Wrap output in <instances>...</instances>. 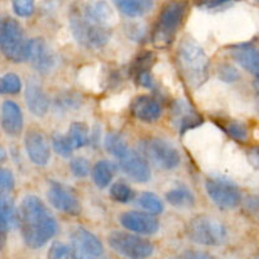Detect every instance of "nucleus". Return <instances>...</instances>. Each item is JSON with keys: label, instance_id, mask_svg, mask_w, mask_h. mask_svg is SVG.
Here are the masks:
<instances>
[{"label": "nucleus", "instance_id": "obj_1", "mask_svg": "<svg viewBox=\"0 0 259 259\" xmlns=\"http://www.w3.org/2000/svg\"><path fill=\"white\" fill-rule=\"evenodd\" d=\"M18 224L25 244L32 249H39L58 230L57 222L45 202L37 196L28 195L22 200L18 211Z\"/></svg>", "mask_w": 259, "mask_h": 259}, {"label": "nucleus", "instance_id": "obj_2", "mask_svg": "<svg viewBox=\"0 0 259 259\" xmlns=\"http://www.w3.org/2000/svg\"><path fill=\"white\" fill-rule=\"evenodd\" d=\"M179 65L192 86H200L206 81L210 66L209 57L195 40H182L179 48Z\"/></svg>", "mask_w": 259, "mask_h": 259}, {"label": "nucleus", "instance_id": "obj_3", "mask_svg": "<svg viewBox=\"0 0 259 259\" xmlns=\"http://www.w3.org/2000/svg\"><path fill=\"white\" fill-rule=\"evenodd\" d=\"M187 12V4L182 2L168 3L162 8L152 33V42L156 47L166 48L176 38Z\"/></svg>", "mask_w": 259, "mask_h": 259}, {"label": "nucleus", "instance_id": "obj_4", "mask_svg": "<svg viewBox=\"0 0 259 259\" xmlns=\"http://www.w3.org/2000/svg\"><path fill=\"white\" fill-rule=\"evenodd\" d=\"M27 39L24 30L15 18L0 15V52L5 58L15 63L25 61Z\"/></svg>", "mask_w": 259, "mask_h": 259}, {"label": "nucleus", "instance_id": "obj_5", "mask_svg": "<svg viewBox=\"0 0 259 259\" xmlns=\"http://www.w3.org/2000/svg\"><path fill=\"white\" fill-rule=\"evenodd\" d=\"M186 233L190 240L207 247H219L228 239L227 227L219 220L205 215L194 218L187 225Z\"/></svg>", "mask_w": 259, "mask_h": 259}, {"label": "nucleus", "instance_id": "obj_6", "mask_svg": "<svg viewBox=\"0 0 259 259\" xmlns=\"http://www.w3.org/2000/svg\"><path fill=\"white\" fill-rule=\"evenodd\" d=\"M70 25L76 42L88 48H101L111 37L110 28L100 27L86 19L80 12H75L70 18Z\"/></svg>", "mask_w": 259, "mask_h": 259}, {"label": "nucleus", "instance_id": "obj_7", "mask_svg": "<svg viewBox=\"0 0 259 259\" xmlns=\"http://www.w3.org/2000/svg\"><path fill=\"white\" fill-rule=\"evenodd\" d=\"M108 240L111 249L131 259L148 258L154 252L153 244L149 240L129 233L113 232Z\"/></svg>", "mask_w": 259, "mask_h": 259}, {"label": "nucleus", "instance_id": "obj_8", "mask_svg": "<svg viewBox=\"0 0 259 259\" xmlns=\"http://www.w3.org/2000/svg\"><path fill=\"white\" fill-rule=\"evenodd\" d=\"M210 199L222 209H234L240 204L242 194L237 185L225 177H210L205 182Z\"/></svg>", "mask_w": 259, "mask_h": 259}, {"label": "nucleus", "instance_id": "obj_9", "mask_svg": "<svg viewBox=\"0 0 259 259\" xmlns=\"http://www.w3.org/2000/svg\"><path fill=\"white\" fill-rule=\"evenodd\" d=\"M144 153L152 163L162 169H174L181 162L176 147L162 138H151L144 142Z\"/></svg>", "mask_w": 259, "mask_h": 259}, {"label": "nucleus", "instance_id": "obj_10", "mask_svg": "<svg viewBox=\"0 0 259 259\" xmlns=\"http://www.w3.org/2000/svg\"><path fill=\"white\" fill-rule=\"evenodd\" d=\"M48 201L58 211H62L67 215H78L81 211L80 202L73 194L72 190L66 185L58 181H52L48 187Z\"/></svg>", "mask_w": 259, "mask_h": 259}, {"label": "nucleus", "instance_id": "obj_11", "mask_svg": "<svg viewBox=\"0 0 259 259\" xmlns=\"http://www.w3.org/2000/svg\"><path fill=\"white\" fill-rule=\"evenodd\" d=\"M25 61H29L33 67L40 73H47L55 67L56 58L43 38H32L27 40Z\"/></svg>", "mask_w": 259, "mask_h": 259}, {"label": "nucleus", "instance_id": "obj_12", "mask_svg": "<svg viewBox=\"0 0 259 259\" xmlns=\"http://www.w3.org/2000/svg\"><path fill=\"white\" fill-rule=\"evenodd\" d=\"M24 147L30 161L37 166H46L51 158L47 137L40 131H29L24 138Z\"/></svg>", "mask_w": 259, "mask_h": 259}, {"label": "nucleus", "instance_id": "obj_13", "mask_svg": "<svg viewBox=\"0 0 259 259\" xmlns=\"http://www.w3.org/2000/svg\"><path fill=\"white\" fill-rule=\"evenodd\" d=\"M120 224L129 232L152 235L159 229L158 219L142 211H126L120 217Z\"/></svg>", "mask_w": 259, "mask_h": 259}, {"label": "nucleus", "instance_id": "obj_14", "mask_svg": "<svg viewBox=\"0 0 259 259\" xmlns=\"http://www.w3.org/2000/svg\"><path fill=\"white\" fill-rule=\"evenodd\" d=\"M119 167L126 176L141 184L148 182L151 179V168L146 157L132 149L124 158L120 159Z\"/></svg>", "mask_w": 259, "mask_h": 259}, {"label": "nucleus", "instance_id": "obj_15", "mask_svg": "<svg viewBox=\"0 0 259 259\" xmlns=\"http://www.w3.org/2000/svg\"><path fill=\"white\" fill-rule=\"evenodd\" d=\"M71 247L91 257L101 258L104 255V245L96 235L85 228H75L71 233Z\"/></svg>", "mask_w": 259, "mask_h": 259}, {"label": "nucleus", "instance_id": "obj_16", "mask_svg": "<svg viewBox=\"0 0 259 259\" xmlns=\"http://www.w3.org/2000/svg\"><path fill=\"white\" fill-rule=\"evenodd\" d=\"M88 20L93 22L94 24L100 25V27L110 28L111 24L115 20V14L108 3L95 2V3H85L82 4L81 9L78 10Z\"/></svg>", "mask_w": 259, "mask_h": 259}, {"label": "nucleus", "instance_id": "obj_17", "mask_svg": "<svg viewBox=\"0 0 259 259\" xmlns=\"http://www.w3.org/2000/svg\"><path fill=\"white\" fill-rule=\"evenodd\" d=\"M25 101L30 113L35 116H43L47 114L50 101L43 90L42 85L35 78H30L25 88Z\"/></svg>", "mask_w": 259, "mask_h": 259}, {"label": "nucleus", "instance_id": "obj_18", "mask_svg": "<svg viewBox=\"0 0 259 259\" xmlns=\"http://www.w3.org/2000/svg\"><path fill=\"white\" fill-rule=\"evenodd\" d=\"M132 114L134 115V118L139 119L144 123H153L161 118L162 106L156 99L142 95L134 99L133 104H132Z\"/></svg>", "mask_w": 259, "mask_h": 259}, {"label": "nucleus", "instance_id": "obj_19", "mask_svg": "<svg viewBox=\"0 0 259 259\" xmlns=\"http://www.w3.org/2000/svg\"><path fill=\"white\" fill-rule=\"evenodd\" d=\"M24 120L19 105L12 100H7L2 106V126L9 136H19L23 131Z\"/></svg>", "mask_w": 259, "mask_h": 259}, {"label": "nucleus", "instance_id": "obj_20", "mask_svg": "<svg viewBox=\"0 0 259 259\" xmlns=\"http://www.w3.org/2000/svg\"><path fill=\"white\" fill-rule=\"evenodd\" d=\"M233 58L252 75H258V50L254 45H239L230 48Z\"/></svg>", "mask_w": 259, "mask_h": 259}, {"label": "nucleus", "instance_id": "obj_21", "mask_svg": "<svg viewBox=\"0 0 259 259\" xmlns=\"http://www.w3.org/2000/svg\"><path fill=\"white\" fill-rule=\"evenodd\" d=\"M174 114L175 120H176L181 133H185L189 129L195 128L202 123L201 116L195 113L194 109L185 101H177L174 108Z\"/></svg>", "mask_w": 259, "mask_h": 259}, {"label": "nucleus", "instance_id": "obj_22", "mask_svg": "<svg viewBox=\"0 0 259 259\" xmlns=\"http://www.w3.org/2000/svg\"><path fill=\"white\" fill-rule=\"evenodd\" d=\"M18 225V211L14 201L5 192H0V232L7 233L10 228Z\"/></svg>", "mask_w": 259, "mask_h": 259}, {"label": "nucleus", "instance_id": "obj_23", "mask_svg": "<svg viewBox=\"0 0 259 259\" xmlns=\"http://www.w3.org/2000/svg\"><path fill=\"white\" fill-rule=\"evenodd\" d=\"M115 7L126 17L139 18L151 12L154 3L148 0H119L115 2Z\"/></svg>", "mask_w": 259, "mask_h": 259}, {"label": "nucleus", "instance_id": "obj_24", "mask_svg": "<svg viewBox=\"0 0 259 259\" xmlns=\"http://www.w3.org/2000/svg\"><path fill=\"white\" fill-rule=\"evenodd\" d=\"M91 174H93V180L96 186L99 189H105L111 184V180L115 175V166L111 162L103 159L94 166Z\"/></svg>", "mask_w": 259, "mask_h": 259}, {"label": "nucleus", "instance_id": "obj_25", "mask_svg": "<svg viewBox=\"0 0 259 259\" xmlns=\"http://www.w3.org/2000/svg\"><path fill=\"white\" fill-rule=\"evenodd\" d=\"M166 200L175 207H191L195 205V196L191 190L185 186H177L166 194Z\"/></svg>", "mask_w": 259, "mask_h": 259}, {"label": "nucleus", "instance_id": "obj_26", "mask_svg": "<svg viewBox=\"0 0 259 259\" xmlns=\"http://www.w3.org/2000/svg\"><path fill=\"white\" fill-rule=\"evenodd\" d=\"M137 204L149 215H159L163 212L164 206L163 202L161 201L157 195H154L153 192H143L141 196L137 199Z\"/></svg>", "mask_w": 259, "mask_h": 259}, {"label": "nucleus", "instance_id": "obj_27", "mask_svg": "<svg viewBox=\"0 0 259 259\" xmlns=\"http://www.w3.org/2000/svg\"><path fill=\"white\" fill-rule=\"evenodd\" d=\"M68 141L73 149L82 148L89 143V128L83 123H72L68 132Z\"/></svg>", "mask_w": 259, "mask_h": 259}, {"label": "nucleus", "instance_id": "obj_28", "mask_svg": "<svg viewBox=\"0 0 259 259\" xmlns=\"http://www.w3.org/2000/svg\"><path fill=\"white\" fill-rule=\"evenodd\" d=\"M105 148L106 151L109 152L110 154H113L114 157L120 161L121 158L126 156L131 151L129 146L126 144V142L124 141V138L119 134H109L106 137V141H105Z\"/></svg>", "mask_w": 259, "mask_h": 259}, {"label": "nucleus", "instance_id": "obj_29", "mask_svg": "<svg viewBox=\"0 0 259 259\" xmlns=\"http://www.w3.org/2000/svg\"><path fill=\"white\" fill-rule=\"evenodd\" d=\"M22 90V81L15 73H5L0 76V94L2 95H15Z\"/></svg>", "mask_w": 259, "mask_h": 259}, {"label": "nucleus", "instance_id": "obj_30", "mask_svg": "<svg viewBox=\"0 0 259 259\" xmlns=\"http://www.w3.org/2000/svg\"><path fill=\"white\" fill-rule=\"evenodd\" d=\"M110 196L114 201L120 202V204H128L136 196V192L129 185L124 182H115L110 187Z\"/></svg>", "mask_w": 259, "mask_h": 259}, {"label": "nucleus", "instance_id": "obj_31", "mask_svg": "<svg viewBox=\"0 0 259 259\" xmlns=\"http://www.w3.org/2000/svg\"><path fill=\"white\" fill-rule=\"evenodd\" d=\"M51 142H52L53 151H55L58 156L63 157V158H68V157H71L73 148L72 146H71L70 141H68L67 136L58 133V132H55V133L52 134V139H51Z\"/></svg>", "mask_w": 259, "mask_h": 259}, {"label": "nucleus", "instance_id": "obj_32", "mask_svg": "<svg viewBox=\"0 0 259 259\" xmlns=\"http://www.w3.org/2000/svg\"><path fill=\"white\" fill-rule=\"evenodd\" d=\"M154 63V55L152 52H144L137 57L134 61L133 67H132V72H133L134 77L141 73L151 72V68Z\"/></svg>", "mask_w": 259, "mask_h": 259}, {"label": "nucleus", "instance_id": "obj_33", "mask_svg": "<svg viewBox=\"0 0 259 259\" xmlns=\"http://www.w3.org/2000/svg\"><path fill=\"white\" fill-rule=\"evenodd\" d=\"M70 168L73 176L78 177V179L86 177L90 174V163L83 157H76V158H73L70 163Z\"/></svg>", "mask_w": 259, "mask_h": 259}, {"label": "nucleus", "instance_id": "obj_34", "mask_svg": "<svg viewBox=\"0 0 259 259\" xmlns=\"http://www.w3.org/2000/svg\"><path fill=\"white\" fill-rule=\"evenodd\" d=\"M81 104L80 96L76 94H63L56 99V105L62 109L63 111L71 110V109L78 108Z\"/></svg>", "mask_w": 259, "mask_h": 259}, {"label": "nucleus", "instance_id": "obj_35", "mask_svg": "<svg viewBox=\"0 0 259 259\" xmlns=\"http://www.w3.org/2000/svg\"><path fill=\"white\" fill-rule=\"evenodd\" d=\"M225 132H227L233 139L239 142L245 141L248 137L247 126L243 123H239V121H230V123L228 124L227 128H225Z\"/></svg>", "mask_w": 259, "mask_h": 259}, {"label": "nucleus", "instance_id": "obj_36", "mask_svg": "<svg viewBox=\"0 0 259 259\" xmlns=\"http://www.w3.org/2000/svg\"><path fill=\"white\" fill-rule=\"evenodd\" d=\"M12 7L15 14L23 18L30 17L35 10L34 3L30 2V0H18V2H13Z\"/></svg>", "mask_w": 259, "mask_h": 259}, {"label": "nucleus", "instance_id": "obj_37", "mask_svg": "<svg viewBox=\"0 0 259 259\" xmlns=\"http://www.w3.org/2000/svg\"><path fill=\"white\" fill-rule=\"evenodd\" d=\"M48 259H70V247L61 242H55L48 250Z\"/></svg>", "mask_w": 259, "mask_h": 259}, {"label": "nucleus", "instance_id": "obj_38", "mask_svg": "<svg viewBox=\"0 0 259 259\" xmlns=\"http://www.w3.org/2000/svg\"><path fill=\"white\" fill-rule=\"evenodd\" d=\"M218 75L224 82H235L240 77L237 68L232 65H228V63L220 66L219 70H218Z\"/></svg>", "mask_w": 259, "mask_h": 259}, {"label": "nucleus", "instance_id": "obj_39", "mask_svg": "<svg viewBox=\"0 0 259 259\" xmlns=\"http://www.w3.org/2000/svg\"><path fill=\"white\" fill-rule=\"evenodd\" d=\"M14 185L15 180L12 171L8 168H2V167H0V192L8 194V191L14 189Z\"/></svg>", "mask_w": 259, "mask_h": 259}, {"label": "nucleus", "instance_id": "obj_40", "mask_svg": "<svg viewBox=\"0 0 259 259\" xmlns=\"http://www.w3.org/2000/svg\"><path fill=\"white\" fill-rule=\"evenodd\" d=\"M174 259H214L211 255L206 254L204 252H199V250H186V252L181 253Z\"/></svg>", "mask_w": 259, "mask_h": 259}, {"label": "nucleus", "instance_id": "obj_41", "mask_svg": "<svg viewBox=\"0 0 259 259\" xmlns=\"http://www.w3.org/2000/svg\"><path fill=\"white\" fill-rule=\"evenodd\" d=\"M126 34L134 40H139L144 35V28L139 24H132L129 25L126 29Z\"/></svg>", "mask_w": 259, "mask_h": 259}, {"label": "nucleus", "instance_id": "obj_42", "mask_svg": "<svg viewBox=\"0 0 259 259\" xmlns=\"http://www.w3.org/2000/svg\"><path fill=\"white\" fill-rule=\"evenodd\" d=\"M70 259H105L104 257L101 258H96V257H91V255L85 254V253L80 252L76 248L71 247L70 245Z\"/></svg>", "mask_w": 259, "mask_h": 259}, {"label": "nucleus", "instance_id": "obj_43", "mask_svg": "<svg viewBox=\"0 0 259 259\" xmlns=\"http://www.w3.org/2000/svg\"><path fill=\"white\" fill-rule=\"evenodd\" d=\"M230 3H206V4H204V7H206L207 9H212V8H225V7H230Z\"/></svg>", "mask_w": 259, "mask_h": 259}, {"label": "nucleus", "instance_id": "obj_44", "mask_svg": "<svg viewBox=\"0 0 259 259\" xmlns=\"http://www.w3.org/2000/svg\"><path fill=\"white\" fill-rule=\"evenodd\" d=\"M4 159H5V152H4V149L0 148V162L4 161Z\"/></svg>", "mask_w": 259, "mask_h": 259}]
</instances>
